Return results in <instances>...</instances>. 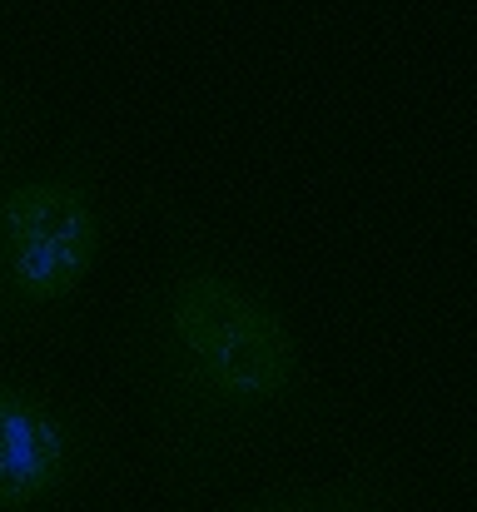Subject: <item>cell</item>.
Instances as JSON below:
<instances>
[{"instance_id": "5b68a950", "label": "cell", "mask_w": 477, "mask_h": 512, "mask_svg": "<svg viewBox=\"0 0 477 512\" xmlns=\"http://www.w3.org/2000/svg\"><path fill=\"white\" fill-rule=\"evenodd\" d=\"M30 130H35V105H30V95L0 80V170L15 165V155H20V145L30 140Z\"/></svg>"}, {"instance_id": "7a4b0ae2", "label": "cell", "mask_w": 477, "mask_h": 512, "mask_svg": "<svg viewBox=\"0 0 477 512\" xmlns=\"http://www.w3.org/2000/svg\"><path fill=\"white\" fill-rule=\"evenodd\" d=\"M115 224V179L90 140L0 170V343L45 334L80 309Z\"/></svg>"}, {"instance_id": "6da1fadb", "label": "cell", "mask_w": 477, "mask_h": 512, "mask_svg": "<svg viewBox=\"0 0 477 512\" xmlns=\"http://www.w3.org/2000/svg\"><path fill=\"white\" fill-rule=\"evenodd\" d=\"M125 358L159 478L204 498L323 428V383L279 279L239 244L174 224L130 304Z\"/></svg>"}, {"instance_id": "3957f363", "label": "cell", "mask_w": 477, "mask_h": 512, "mask_svg": "<svg viewBox=\"0 0 477 512\" xmlns=\"http://www.w3.org/2000/svg\"><path fill=\"white\" fill-rule=\"evenodd\" d=\"M110 443L100 418L65 388L0 373V512H55L95 488Z\"/></svg>"}, {"instance_id": "8992f818", "label": "cell", "mask_w": 477, "mask_h": 512, "mask_svg": "<svg viewBox=\"0 0 477 512\" xmlns=\"http://www.w3.org/2000/svg\"><path fill=\"white\" fill-rule=\"evenodd\" d=\"M473 493H477V433H473Z\"/></svg>"}, {"instance_id": "52a82bcc", "label": "cell", "mask_w": 477, "mask_h": 512, "mask_svg": "<svg viewBox=\"0 0 477 512\" xmlns=\"http://www.w3.org/2000/svg\"><path fill=\"white\" fill-rule=\"evenodd\" d=\"M10 5H15V0H0V15H5V10H10Z\"/></svg>"}, {"instance_id": "277c9868", "label": "cell", "mask_w": 477, "mask_h": 512, "mask_svg": "<svg viewBox=\"0 0 477 512\" xmlns=\"http://www.w3.org/2000/svg\"><path fill=\"white\" fill-rule=\"evenodd\" d=\"M229 512H408V478L388 458H358L318 478L259 488Z\"/></svg>"}]
</instances>
